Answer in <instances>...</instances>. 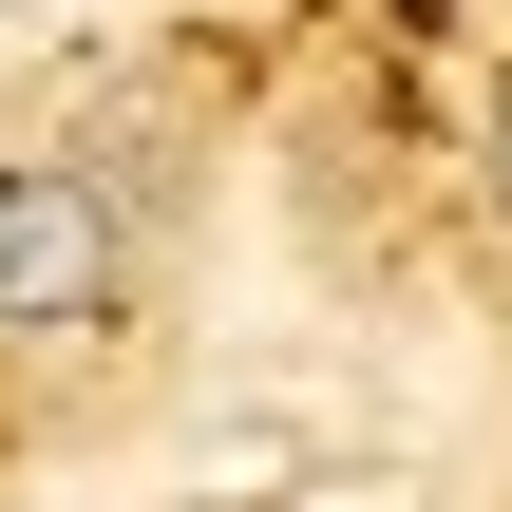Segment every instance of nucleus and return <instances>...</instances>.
<instances>
[{
	"label": "nucleus",
	"instance_id": "f257e3e1",
	"mask_svg": "<svg viewBox=\"0 0 512 512\" xmlns=\"http://www.w3.org/2000/svg\"><path fill=\"white\" fill-rule=\"evenodd\" d=\"M114 266H133L114 171L19 152V171H0V342H76V323H114Z\"/></svg>",
	"mask_w": 512,
	"mask_h": 512
},
{
	"label": "nucleus",
	"instance_id": "f03ea898",
	"mask_svg": "<svg viewBox=\"0 0 512 512\" xmlns=\"http://www.w3.org/2000/svg\"><path fill=\"white\" fill-rule=\"evenodd\" d=\"M475 190H494V228H512V95H494V152H475Z\"/></svg>",
	"mask_w": 512,
	"mask_h": 512
}]
</instances>
